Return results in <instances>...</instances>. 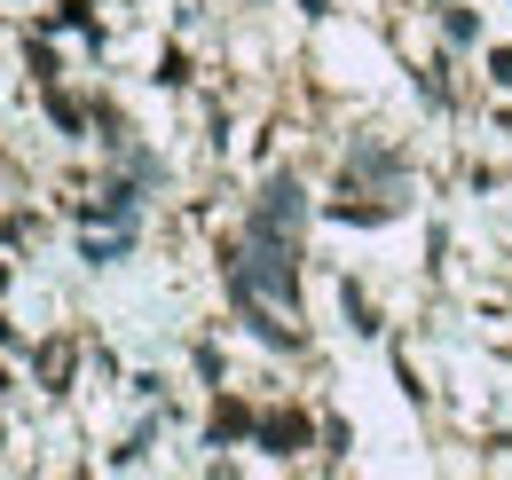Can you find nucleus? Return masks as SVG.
I'll list each match as a JSON object with an SVG mask.
<instances>
[{
    "instance_id": "obj_1",
    "label": "nucleus",
    "mask_w": 512,
    "mask_h": 480,
    "mask_svg": "<svg viewBox=\"0 0 512 480\" xmlns=\"http://www.w3.org/2000/svg\"><path fill=\"white\" fill-rule=\"evenodd\" d=\"M300 213H308V205H300V181L284 174V181H268V197H260L253 229H268V237H292V229H300Z\"/></svg>"
},
{
    "instance_id": "obj_2",
    "label": "nucleus",
    "mask_w": 512,
    "mask_h": 480,
    "mask_svg": "<svg viewBox=\"0 0 512 480\" xmlns=\"http://www.w3.org/2000/svg\"><path fill=\"white\" fill-rule=\"evenodd\" d=\"M253 441H260V449H276V457H292V449H308V441H316V425L300 418V410H276V418H260Z\"/></svg>"
},
{
    "instance_id": "obj_3",
    "label": "nucleus",
    "mask_w": 512,
    "mask_h": 480,
    "mask_svg": "<svg viewBox=\"0 0 512 480\" xmlns=\"http://www.w3.org/2000/svg\"><path fill=\"white\" fill-rule=\"evenodd\" d=\"M245 433H260V418L245 402H213V441H245Z\"/></svg>"
},
{
    "instance_id": "obj_4",
    "label": "nucleus",
    "mask_w": 512,
    "mask_h": 480,
    "mask_svg": "<svg viewBox=\"0 0 512 480\" xmlns=\"http://www.w3.org/2000/svg\"><path fill=\"white\" fill-rule=\"evenodd\" d=\"M40 378H48V386L71 378V339H48V347H40Z\"/></svg>"
}]
</instances>
